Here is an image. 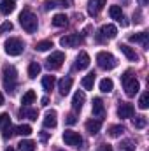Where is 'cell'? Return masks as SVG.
Masks as SVG:
<instances>
[{"instance_id": "cell-1", "label": "cell", "mask_w": 149, "mask_h": 151, "mask_svg": "<svg viewBox=\"0 0 149 151\" xmlns=\"http://www.w3.org/2000/svg\"><path fill=\"white\" fill-rule=\"evenodd\" d=\"M19 23H21V27H23V30H27L28 34H34V32H37V16L30 11V9H23V12L19 14Z\"/></svg>"}, {"instance_id": "cell-2", "label": "cell", "mask_w": 149, "mask_h": 151, "mask_svg": "<svg viewBox=\"0 0 149 151\" xmlns=\"http://www.w3.org/2000/svg\"><path fill=\"white\" fill-rule=\"evenodd\" d=\"M2 81H4V88L9 91V93H14V88H16V81H18V72L12 65H5L4 70H2Z\"/></svg>"}, {"instance_id": "cell-3", "label": "cell", "mask_w": 149, "mask_h": 151, "mask_svg": "<svg viewBox=\"0 0 149 151\" xmlns=\"http://www.w3.org/2000/svg\"><path fill=\"white\" fill-rule=\"evenodd\" d=\"M121 83H123V86H125V93H126L128 97L137 95V93H139V90H140L139 81L132 76V72H130V70H126L125 74L121 76Z\"/></svg>"}, {"instance_id": "cell-4", "label": "cell", "mask_w": 149, "mask_h": 151, "mask_svg": "<svg viewBox=\"0 0 149 151\" xmlns=\"http://www.w3.org/2000/svg\"><path fill=\"white\" fill-rule=\"evenodd\" d=\"M97 63H98V67L104 69V70H112V69L117 65V60L112 56L109 51H100V53L97 55Z\"/></svg>"}, {"instance_id": "cell-5", "label": "cell", "mask_w": 149, "mask_h": 151, "mask_svg": "<svg viewBox=\"0 0 149 151\" xmlns=\"http://www.w3.org/2000/svg\"><path fill=\"white\" fill-rule=\"evenodd\" d=\"M23 49H25V44H23L19 39L11 37V39L5 40V53H7L9 56H19V55L23 53Z\"/></svg>"}, {"instance_id": "cell-6", "label": "cell", "mask_w": 149, "mask_h": 151, "mask_svg": "<svg viewBox=\"0 0 149 151\" xmlns=\"http://www.w3.org/2000/svg\"><path fill=\"white\" fill-rule=\"evenodd\" d=\"M63 62H65V55H63L62 51H54V53H51V56L46 60V65H47L49 69L56 70V69H60V67L63 65Z\"/></svg>"}, {"instance_id": "cell-7", "label": "cell", "mask_w": 149, "mask_h": 151, "mask_svg": "<svg viewBox=\"0 0 149 151\" xmlns=\"http://www.w3.org/2000/svg\"><path fill=\"white\" fill-rule=\"evenodd\" d=\"M63 141H65L67 146H74V148H79L82 144V137L74 130H65L63 132Z\"/></svg>"}, {"instance_id": "cell-8", "label": "cell", "mask_w": 149, "mask_h": 151, "mask_svg": "<svg viewBox=\"0 0 149 151\" xmlns=\"http://www.w3.org/2000/svg\"><path fill=\"white\" fill-rule=\"evenodd\" d=\"M82 42V37L79 35V34H69V35H65V37L60 39V44L63 46V47H75V46H79Z\"/></svg>"}, {"instance_id": "cell-9", "label": "cell", "mask_w": 149, "mask_h": 151, "mask_svg": "<svg viewBox=\"0 0 149 151\" xmlns=\"http://www.w3.org/2000/svg\"><path fill=\"white\" fill-rule=\"evenodd\" d=\"M133 113H135V109H133V106L128 104V102H123V104H119V107H117V116H119L121 119L133 118Z\"/></svg>"}, {"instance_id": "cell-10", "label": "cell", "mask_w": 149, "mask_h": 151, "mask_svg": "<svg viewBox=\"0 0 149 151\" xmlns=\"http://www.w3.org/2000/svg\"><path fill=\"white\" fill-rule=\"evenodd\" d=\"M117 35V28L114 25H104L100 28V35H98V40H104V39H114Z\"/></svg>"}, {"instance_id": "cell-11", "label": "cell", "mask_w": 149, "mask_h": 151, "mask_svg": "<svg viewBox=\"0 0 149 151\" xmlns=\"http://www.w3.org/2000/svg\"><path fill=\"white\" fill-rule=\"evenodd\" d=\"M90 55L88 53H84V51H81L79 53V56L75 58V69L77 70H84V69H88L90 67Z\"/></svg>"}, {"instance_id": "cell-12", "label": "cell", "mask_w": 149, "mask_h": 151, "mask_svg": "<svg viewBox=\"0 0 149 151\" xmlns=\"http://www.w3.org/2000/svg\"><path fill=\"white\" fill-rule=\"evenodd\" d=\"M72 83H74L72 77H69V76L63 77V79L58 83V91H60V95H63V97L69 95V93H70V88H72Z\"/></svg>"}, {"instance_id": "cell-13", "label": "cell", "mask_w": 149, "mask_h": 151, "mask_svg": "<svg viewBox=\"0 0 149 151\" xmlns=\"http://www.w3.org/2000/svg\"><path fill=\"white\" fill-rule=\"evenodd\" d=\"M84 127H86L88 134H91V135H97V134L100 132V128H102V121H100V119H88Z\"/></svg>"}, {"instance_id": "cell-14", "label": "cell", "mask_w": 149, "mask_h": 151, "mask_svg": "<svg viewBox=\"0 0 149 151\" xmlns=\"http://www.w3.org/2000/svg\"><path fill=\"white\" fill-rule=\"evenodd\" d=\"M104 5H105V0H91V2L88 4V12H90L91 16H97V14L104 9Z\"/></svg>"}, {"instance_id": "cell-15", "label": "cell", "mask_w": 149, "mask_h": 151, "mask_svg": "<svg viewBox=\"0 0 149 151\" xmlns=\"http://www.w3.org/2000/svg\"><path fill=\"white\" fill-rule=\"evenodd\" d=\"M42 123H44L46 128H54L56 123H58V119H56V111H53V109L47 111L46 116H44V121H42Z\"/></svg>"}, {"instance_id": "cell-16", "label": "cell", "mask_w": 149, "mask_h": 151, "mask_svg": "<svg viewBox=\"0 0 149 151\" xmlns=\"http://www.w3.org/2000/svg\"><path fill=\"white\" fill-rule=\"evenodd\" d=\"M119 51L130 60V62H137L139 60V56H137V53H135V49H132L130 46H126V44H119Z\"/></svg>"}, {"instance_id": "cell-17", "label": "cell", "mask_w": 149, "mask_h": 151, "mask_svg": "<svg viewBox=\"0 0 149 151\" xmlns=\"http://www.w3.org/2000/svg\"><path fill=\"white\" fill-rule=\"evenodd\" d=\"M84 100H86L84 91H75V93H74V99H72V107H74V111H81V107H82Z\"/></svg>"}, {"instance_id": "cell-18", "label": "cell", "mask_w": 149, "mask_h": 151, "mask_svg": "<svg viewBox=\"0 0 149 151\" xmlns=\"http://www.w3.org/2000/svg\"><path fill=\"white\" fill-rule=\"evenodd\" d=\"M14 9H16L14 0H2L0 2V12L2 14H11V12H14Z\"/></svg>"}, {"instance_id": "cell-19", "label": "cell", "mask_w": 149, "mask_h": 151, "mask_svg": "<svg viewBox=\"0 0 149 151\" xmlns=\"http://www.w3.org/2000/svg\"><path fill=\"white\" fill-rule=\"evenodd\" d=\"M91 111L95 116H104L105 113V107H104V102H102V99H93V106H91Z\"/></svg>"}, {"instance_id": "cell-20", "label": "cell", "mask_w": 149, "mask_h": 151, "mask_svg": "<svg viewBox=\"0 0 149 151\" xmlns=\"http://www.w3.org/2000/svg\"><path fill=\"white\" fill-rule=\"evenodd\" d=\"M69 2L67 0H46L44 2V9L49 11V9H58V7H67Z\"/></svg>"}, {"instance_id": "cell-21", "label": "cell", "mask_w": 149, "mask_h": 151, "mask_svg": "<svg viewBox=\"0 0 149 151\" xmlns=\"http://www.w3.org/2000/svg\"><path fill=\"white\" fill-rule=\"evenodd\" d=\"M148 39H149L148 32H139L135 35H130V42H140L144 47H148Z\"/></svg>"}, {"instance_id": "cell-22", "label": "cell", "mask_w": 149, "mask_h": 151, "mask_svg": "<svg viewBox=\"0 0 149 151\" xmlns=\"http://www.w3.org/2000/svg\"><path fill=\"white\" fill-rule=\"evenodd\" d=\"M37 99V95H35V91L34 90H28L23 97H21V104H23V107H28L30 104H34V100Z\"/></svg>"}, {"instance_id": "cell-23", "label": "cell", "mask_w": 149, "mask_h": 151, "mask_svg": "<svg viewBox=\"0 0 149 151\" xmlns=\"http://www.w3.org/2000/svg\"><path fill=\"white\" fill-rule=\"evenodd\" d=\"M54 84H56L54 76H44V77H42V88H44L46 91H51V90L54 88Z\"/></svg>"}, {"instance_id": "cell-24", "label": "cell", "mask_w": 149, "mask_h": 151, "mask_svg": "<svg viewBox=\"0 0 149 151\" xmlns=\"http://www.w3.org/2000/svg\"><path fill=\"white\" fill-rule=\"evenodd\" d=\"M81 84H82L84 90H93V86H95V74L91 72V74L84 76L82 81H81Z\"/></svg>"}, {"instance_id": "cell-25", "label": "cell", "mask_w": 149, "mask_h": 151, "mask_svg": "<svg viewBox=\"0 0 149 151\" xmlns=\"http://www.w3.org/2000/svg\"><path fill=\"white\" fill-rule=\"evenodd\" d=\"M112 88H114L112 79H109V77H104V79L100 81V91H102V93H111Z\"/></svg>"}, {"instance_id": "cell-26", "label": "cell", "mask_w": 149, "mask_h": 151, "mask_svg": "<svg viewBox=\"0 0 149 151\" xmlns=\"http://www.w3.org/2000/svg\"><path fill=\"white\" fill-rule=\"evenodd\" d=\"M69 23V18L65 14H54L53 16V25L54 27H65Z\"/></svg>"}, {"instance_id": "cell-27", "label": "cell", "mask_w": 149, "mask_h": 151, "mask_svg": "<svg viewBox=\"0 0 149 151\" xmlns=\"http://www.w3.org/2000/svg\"><path fill=\"white\" fill-rule=\"evenodd\" d=\"M39 74H40V65H39L37 62H32V63L28 65V77H30V79H35Z\"/></svg>"}, {"instance_id": "cell-28", "label": "cell", "mask_w": 149, "mask_h": 151, "mask_svg": "<svg viewBox=\"0 0 149 151\" xmlns=\"http://www.w3.org/2000/svg\"><path fill=\"white\" fill-rule=\"evenodd\" d=\"M109 16H111L112 19H119V18L123 16L121 5H111V7H109Z\"/></svg>"}, {"instance_id": "cell-29", "label": "cell", "mask_w": 149, "mask_h": 151, "mask_svg": "<svg viewBox=\"0 0 149 151\" xmlns=\"http://www.w3.org/2000/svg\"><path fill=\"white\" fill-rule=\"evenodd\" d=\"M19 114H21V116H25V118H28V119H32V121H35V119H37V116H39V113L35 111V109H28V107L21 109Z\"/></svg>"}, {"instance_id": "cell-30", "label": "cell", "mask_w": 149, "mask_h": 151, "mask_svg": "<svg viewBox=\"0 0 149 151\" xmlns=\"http://www.w3.org/2000/svg\"><path fill=\"white\" fill-rule=\"evenodd\" d=\"M18 146H19V151H35V142L34 141H21Z\"/></svg>"}, {"instance_id": "cell-31", "label": "cell", "mask_w": 149, "mask_h": 151, "mask_svg": "<svg viewBox=\"0 0 149 151\" xmlns=\"http://www.w3.org/2000/svg\"><path fill=\"white\" fill-rule=\"evenodd\" d=\"M51 47H53V42H51V40H40V42L35 44V49L40 51V53H44V51H47V49H51Z\"/></svg>"}, {"instance_id": "cell-32", "label": "cell", "mask_w": 149, "mask_h": 151, "mask_svg": "<svg viewBox=\"0 0 149 151\" xmlns=\"http://www.w3.org/2000/svg\"><path fill=\"white\" fill-rule=\"evenodd\" d=\"M2 128H4V132H2L4 139H11V137H12V135L16 134V132H14L16 128L12 127V123H7V125H5V127H2Z\"/></svg>"}, {"instance_id": "cell-33", "label": "cell", "mask_w": 149, "mask_h": 151, "mask_svg": "<svg viewBox=\"0 0 149 151\" xmlns=\"http://www.w3.org/2000/svg\"><path fill=\"white\" fill-rule=\"evenodd\" d=\"M139 107L140 109H148L149 107V91H144L139 99Z\"/></svg>"}, {"instance_id": "cell-34", "label": "cell", "mask_w": 149, "mask_h": 151, "mask_svg": "<svg viewBox=\"0 0 149 151\" xmlns=\"http://www.w3.org/2000/svg\"><path fill=\"white\" fill-rule=\"evenodd\" d=\"M148 125V119H146V116H135V119H133V127L135 128H144Z\"/></svg>"}, {"instance_id": "cell-35", "label": "cell", "mask_w": 149, "mask_h": 151, "mask_svg": "<svg viewBox=\"0 0 149 151\" xmlns=\"http://www.w3.org/2000/svg\"><path fill=\"white\" fill-rule=\"evenodd\" d=\"M16 134H19V135H30L32 134V127L30 125H19L18 128H16Z\"/></svg>"}, {"instance_id": "cell-36", "label": "cell", "mask_w": 149, "mask_h": 151, "mask_svg": "<svg viewBox=\"0 0 149 151\" xmlns=\"http://www.w3.org/2000/svg\"><path fill=\"white\" fill-rule=\"evenodd\" d=\"M123 132H125V128H123L121 125H114V127L109 128V135H111V137H119Z\"/></svg>"}, {"instance_id": "cell-37", "label": "cell", "mask_w": 149, "mask_h": 151, "mask_svg": "<svg viewBox=\"0 0 149 151\" xmlns=\"http://www.w3.org/2000/svg\"><path fill=\"white\" fill-rule=\"evenodd\" d=\"M121 148L125 151H135V144H133L132 141H123V142H121Z\"/></svg>"}, {"instance_id": "cell-38", "label": "cell", "mask_w": 149, "mask_h": 151, "mask_svg": "<svg viewBox=\"0 0 149 151\" xmlns=\"http://www.w3.org/2000/svg\"><path fill=\"white\" fill-rule=\"evenodd\" d=\"M9 30H12V23H11V21H5V23L0 25V35L5 34V32H9Z\"/></svg>"}, {"instance_id": "cell-39", "label": "cell", "mask_w": 149, "mask_h": 151, "mask_svg": "<svg viewBox=\"0 0 149 151\" xmlns=\"http://www.w3.org/2000/svg\"><path fill=\"white\" fill-rule=\"evenodd\" d=\"M7 123H11V119H9V114H7V113L0 114V127H5Z\"/></svg>"}, {"instance_id": "cell-40", "label": "cell", "mask_w": 149, "mask_h": 151, "mask_svg": "<svg viewBox=\"0 0 149 151\" xmlns=\"http://www.w3.org/2000/svg\"><path fill=\"white\" fill-rule=\"evenodd\" d=\"M65 123H67V125H74V123H77V118H75L74 114H69V116L65 118Z\"/></svg>"}, {"instance_id": "cell-41", "label": "cell", "mask_w": 149, "mask_h": 151, "mask_svg": "<svg viewBox=\"0 0 149 151\" xmlns=\"http://www.w3.org/2000/svg\"><path fill=\"white\" fill-rule=\"evenodd\" d=\"M97 151H112V146L111 144H100V146L97 148Z\"/></svg>"}, {"instance_id": "cell-42", "label": "cell", "mask_w": 149, "mask_h": 151, "mask_svg": "<svg viewBox=\"0 0 149 151\" xmlns=\"http://www.w3.org/2000/svg\"><path fill=\"white\" fill-rule=\"evenodd\" d=\"M117 21H119V23H121V25H123V27H128V19H126V18H125V16H121V18H119V19H117Z\"/></svg>"}, {"instance_id": "cell-43", "label": "cell", "mask_w": 149, "mask_h": 151, "mask_svg": "<svg viewBox=\"0 0 149 151\" xmlns=\"http://www.w3.org/2000/svg\"><path fill=\"white\" fill-rule=\"evenodd\" d=\"M40 102H42V106H47V104H49V99H47V97H42Z\"/></svg>"}, {"instance_id": "cell-44", "label": "cell", "mask_w": 149, "mask_h": 151, "mask_svg": "<svg viewBox=\"0 0 149 151\" xmlns=\"http://www.w3.org/2000/svg\"><path fill=\"white\" fill-rule=\"evenodd\" d=\"M47 137H49V135H47L46 132H42V134H40V139H42V141H47Z\"/></svg>"}, {"instance_id": "cell-45", "label": "cell", "mask_w": 149, "mask_h": 151, "mask_svg": "<svg viewBox=\"0 0 149 151\" xmlns=\"http://www.w3.org/2000/svg\"><path fill=\"white\" fill-rule=\"evenodd\" d=\"M139 5H148V0H139Z\"/></svg>"}, {"instance_id": "cell-46", "label": "cell", "mask_w": 149, "mask_h": 151, "mask_svg": "<svg viewBox=\"0 0 149 151\" xmlns=\"http://www.w3.org/2000/svg\"><path fill=\"white\" fill-rule=\"evenodd\" d=\"M0 106H4V95L0 93Z\"/></svg>"}, {"instance_id": "cell-47", "label": "cell", "mask_w": 149, "mask_h": 151, "mask_svg": "<svg viewBox=\"0 0 149 151\" xmlns=\"http://www.w3.org/2000/svg\"><path fill=\"white\" fill-rule=\"evenodd\" d=\"M5 151H14V148H7Z\"/></svg>"}, {"instance_id": "cell-48", "label": "cell", "mask_w": 149, "mask_h": 151, "mask_svg": "<svg viewBox=\"0 0 149 151\" xmlns=\"http://www.w3.org/2000/svg\"><path fill=\"white\" fill-rule=\"evenodd\" d=\"M58 151H63V150H58Z\"/></svg>"}]
</instances>
